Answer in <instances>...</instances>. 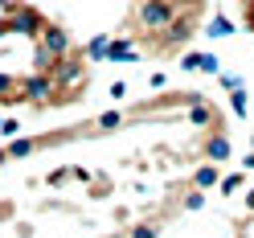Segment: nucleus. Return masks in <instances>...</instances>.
Segmentation results:
<instances>
[{
	"mask_svg": "<svg viewBox=\"0 0 254 238\" xmlns=\"http://www.w3.org/2000/svg\"><path fill=\"white\" fill-rule=\"evenodd\" d=\"M66 177H70V168H54V172H50V185H62Z\"/></svg>",
	"mask_w": 254,
	"mask_h": 238,
	"instance_id": "obj_24",
	"label": "nucleus"
},
{
	"mask_svg": "<svg viewBox=\"0 0 254 238\" xmlns=\"http://www.w3.org/2000/svg\"><path fill=\"white\" fill-rule=\"evenodd\" d=\"M127 238H160V226L144 222V226H131V234H127Z\"/></svg>",
	"mask_w": 254,
	"mask_h": 238,
	"instance_id": "obj_20",
	"label": "nucleus"
},
{
	"mask_svg": "<svg viewBox=\"0 0 254 238\" xmlns=\"http://www.w3.org/2000/svg\"><path fill=\"white\" fill-rule=\"evenodd\" d=\"M177 0H139L135 4V25L144 29V33H160V29H168V21L177 17Z\"/></svg>",
	"mask_w": 254,
	"mask_h": 238,
	"instance_id": "obj_2",
	"label": "nucleus"
},
{
	"mask_svg": "<svg viewBox=\"0 0 254 238\" xmlns=\"http://www.w3.org/2000/svg\"><path fill=\"white\" fill-rule=\"evenodd\" d=\"M246 29L254 33V0H246Z\"/></svg>",
	"mask_w": 254,
	"mask_h": 238,
	"instance_id": "obj_25",
	"label": "nucleus"
},
{
	"mask_svg": "<svg viewBox=\"0 0 254 238\" xmlns=\"http://www.w3.org/2000/svg\"><path fill=\"white\" fill-rule=\"evenodd\" d=\"M230 111L238 119H246L250 115V103H246V90H230Z\"/></svg>",
	"mask_w": 254,
	"mask_h": 238,
	"instance_id": "obj_16",
	"label": "nucleus"
},
{
	"mask_svg": "<svg viewBox=\"0 0 254 238\" xmlns=\"http://www.w3.org/2000/svg\"><path fill=\"white\" fill-rule=\"evenodd\" d=\"M230 33H234V21L226 17V12H217V17L205 25V37H230Z\"/></svg>",
	"mask_w": 254,
	"mask_h": 238,
	"instance_id": "obj_14",
	"label": "nucleus"
},
{
	"mask_svg": "<svg viewBox=\"0 0 254 238\" xmlns=\"http://www.w3.org/2000/svg\"><path fill=\"white\" fill-rule=\"evenodd\" d=\"M185 210H189V214H197V210H205V193H201V189H193V193L185 197Z\"/></svg>",
	"mask_w": 254,
	"mask_h": 238,
	"instance_id": "obj_21",
	"label": "nucleus"
},
{
	"mask_svg": "<svg viewBox=\"0 0 254 238\" xmlns=\"http://www.w3.org/2000/svg\"><path fill=\"white\" fill-rule=\"evenodd\" d=\"M0 136H4V140H12V136H21V119H4V115H0Z\"/></svg>",
	"mask_w": 254,
	"mask_h": 238,
	"instance_id": "obj_19",
	"label": "nucleus"
},
{
	"mask_svg": "<svg viewBox=\"0 0 254 238\" xmlns=\"http://www.w3.org/2000/svg\"><path fill=\"white\" fill-rule=\"evenodd\" d=\"M54 90H58L54 78L33 70L29 78H21V82H17V99H21V103H33V107H50V103H54Z\"/></svg>",
	"mask_w": 254,
	"mask_h": 238,
	"instance_id": "obj_4",
	"label": "nucleus"
},
{
	"mask_svg": "<svg viewBox=\"0 0 254 238\" xmlns=\"http://www.w3.org/2000/svg\"><path fill=\"white\" fill-rule=\"evenodd\" d=\"M123 119H127L123 111H103V115H99V123H94V128H103V132H115V128H119Z\"/></svg>",
	"mask_w": 254,
	"mask_h": 238,
	"instance_id": "obj_17",
	"label": "nucleus"
},
{
	"mask_svg": "<svg viewBox=\"0 0 254 238\" xmlns=\"http://www.w3.org/2000/svg\"><path fill=\"white\" fill-rule=\"evenodd\" d=\"M189 123H193V128H209V132H217V111L209 107V103H205V99H197L193 107H189Z\"/></svg>",
	"mask_w": 254,
	"mask_h": 238,
	"instance_id": "obj_8",
	"label": "nucleus"
},
{
	"mask_svg": "<svg viewBox=\"0 0 254 238\" xmlns=\"http://www.w3.org/2000/svg\"><path fill=\"white\" fill-rule=\"evenodd\" d=\"M246 210L254 214V189H246Z\"/></svg>",
	"mask_w": 254,
	"mask_h": 238,
	"instance_id": "obj_27",
	"label": "nucleus"
},
{
	"mask_svg": "<svg viewBox=\"0 0 254 238\" xmlns=\"http://www.w3.org/2000/svg\"><path fill=\"white\" fill-rule=\"evenodd\" d=\"M217 181H221V164H209V160H205V164L193 172V185H197V189H217Z\"/></svg>",
	"mask_w": 254,
	"mask_h": 238,
	"instance_id": "obj_11",
	"label": "nucleus"
},
{
	"mask_svg": "<svg viewBox=\"0 0 254 238\" xmlns=\"http://www.w3.org/2000/svg\"><path fill=\"white\" fill-rule=\"evenodd\" d=\"M217 82L226 86V90H246V78H242V74H226V70H221V74H217Z\"/></svg>",
	"mask_w": 254,
	"mask_h": 238,
	"instance_id": "obj_18",
	"label": "nucleus"
},
{
	"mask_svg": "<svg viewBox=\"0 0 254 238\" xmlns=\"http://www.w3.org/2000/svg\"><path fill=\"white\" fill-rule=\"evenodd\" d=\"M4 160H8V152H4V148H0V164H4Z\"/></svg>",
	"mask_w": 254,
	"mask_h": 238,
	"instance_id": "obj_29",
	"label": "nucleus"
},
{
	"mask_svg": "<svg viewBox=\"0 0 254 238\" xmlns=\"http://www.w3.org/2000/svg\"><path fill=\"white\" fill-rule=\"evenodd\" d=\"M250 148H254V136H250Z\"/></svg>",
	"mask_w": 254,
	"mask_h": 238,
	"instance_id": "obj_30",
	"label": "nucleus"
},
{
	"mask_svg": "<svg viewBox=\"0 0 254 238\" xmlns=\"http://www.w3.org/2000/svg\"><path fill=\"white\" fill-rule=\"evenodd\" d=\"M8 29H12V33H21V37H41V29H45V17H41V12L37 8H29V4H17V8H12L8 12Z\"/></svg>",
	"mask_w": 254,
	"mask_h": 238,
	"instance_id": "obj_5",
	"label": "nucleus"
},
{
	"mask_svg": "<svg viewBox=\"0 0 254 238\" xmlns=\"http://www.w3.org/2000/svg\"><path fill=\"white\" fill-rule=\"evenodd\" d=\"M4 33H12V29H8V21H4V17H0V37H4Z\"/></svg>",
	"mask_w": 254,
	"mask_h": 238,
	"instance_id": "obj_28",
	"label": "nucleus"
},
{
	"mask_svg": "<svg viewBox=\"0 0 254 238\" xmlns=\"http://www.w3.org/2000/svg\"><path fill=\"white\" fill-rule=\"evenodd\" d=\"M54 62H58V58L45 50L41 41H33V70H37V74H50V70H54Z\"/></svg>",
	"mask_w": 254,
	"mask_h": 238,
	"instance_id": "obj_13",
	"label": "nucleus"
},
{
	"mask_svg": "<svg viewBox=\"0 0 254 238\" xmlns=\"http://www.w3.org/2000/svg\"><path fill=\"white\" fill-rule=\"evenodd\" d=\"M148 86H152V90H164V86H168V74H164V70H156V74L148 78Z\"/></svg>",
	"mask_w": 254,
	"mask_h": 238,
	"instance_id": "obj_22",
	"label": "nucleus"
},
{
	"mask_svg": "<svg viewBox=\"0 0 254 238\" xmlns=\"http://www.w3.org/2000/svg\"><path fill=\"white\" fill-rule=\"evenodd\" d=\"M50 78H54V86H58V90L78 94V90L86 86V62H82V58H74V54H66V58H58V62H54Z\"/></svg>",
	"mask_w": 254,
	"mask_h": 238,
	"instance_id": "obj_3",
	"label": "nucleus"
},
{
	"mask_svg": "<svg viewBox=\"0 0 254 238\" xmlns=\"http://www.w3.org/2000/svg\"><path fill=\"white\" fill-rule=\"evenodd\" d=\"M107 45H111V37H107V33H99V37H90V41H86V62H103V54H107Z\"/></svg>",
	"mask_w": 254,
	"mask_h": 238,
	"instance_id": "obj_15",
	"label": "nucleus"
},
{
	"mask_svg": "<svg viewBox=\"0 0 254 238\" xmlns=\"http://www.w3.org/2000/svg\"><path fill=\"white\" fill-rule=\"evenodd\" d=\"M242 185H246V172H242V168H234V172H221V181H217V193L234 197V193H238Z\"/></svg>",
	"mask_w": 254,
	"mask_h": 238,
	"instance_id": "obj_12",
	"label": "nucleus"
},
{
	"mask_svg": "<svg viewBox=\"0 0 254 238\" xmlns=\"http://www.w3.org/2000/svg\"><path fill=\"white\" fill-rule=\"evenodd\" d=\"M242 168H254V148H250V152L242 156Z\"/></svg>",
	"mask_w": 254,
	"mask_h": 238,
	"instance_id": "obj_26",
	"label": "nucleus"
},
{
	"mask_svg": "<svg viewBox=\"0 0 254 238\" xmlns=\"http://www.w3.org/2000/svg\"><path fill=\"white\" fill-rule=\"evenodd\" d=\"M103 62H139V54L131 50V41H127V37H111Z\"/></svg>",
	"mask_w": 254,
	"mask_h": 238,
	"instance_id": "obj_10",
	"label": "nucleus"
},
{
	"mask_svg": "<svg viewBox=\"0 0 254 238\" xmlns=\"http://www.w3.org/2000/svg\"><path fill=\"white\" fill-rule=\"evenodd\" d=\"M45 50H50L54 58H66V54H74V33L66 25H54V21H45V29H41V37H37Z\"/></svg>",
	"mask_w": 254,
	"mask_h": 238,
	"instance_id": "obj_6",
	"label": "nucleus"
},
{
	"mask_svg": "<svg viewBox=\"0 0 254 238\" xmlns=\"http://www.w3.org/2000/svg\"><path fill=\"white\" fill-rule=\"evenodd\" d=\"M201 160H209V164H226V160H234L230 136H226V132H209V136L201 140Z\"/></svg>",
	"mask_w": 254,
	"mask_h": 238,
	"instance_id": "obj_7",
	"label": "nucleus"
},
{
	"mask_svg": "<svg viewBox=\"0 0 254 238\" xmlns=\"http://www.w3.org/2000/svg\"><path fill=\"white\" fill-rule=\"evenodd\" d=\"M4 152H8V160H25V156L41 152V136H37V140H33V136H12Z\"/></svg>",
	"mask_w": 254,
	"mask_h": 238,
	"instance_id": "obj_9",
	"label": "nucleus"
},
{
	"mask_svg": "<svg viewBox=\"0 0 254 238\" xmlns=\"http://www.w3.org/2000/svg\"><path fill=\"white\" fill-rule=\"evenodd\" d=\"M107 94H111L115 103H119V99H127V82H111V86H107Z\"/></svg>",
	"mask_w": 254,
	"mask_h": 238,
	"instance_id": "obj_23",
	"label": "nucleus"
},
{
	"mask_svg": "<svg viewBox=\"0 0 254 238\" xmlns=\"http://www.w3.org/2000/svg\"><path fill=\"white\" fill-rule=\"evenodd\" d=\"M193 33H197V8H181L177 17L168 21V29L156 33V45H160V50H185V45L193 41Z\"/></svg>",
	"mask_w": 254,
	"mask_h": 238,
	"instance_id": "obj_1",
	"label": "nucleus"
}]
</instances>
